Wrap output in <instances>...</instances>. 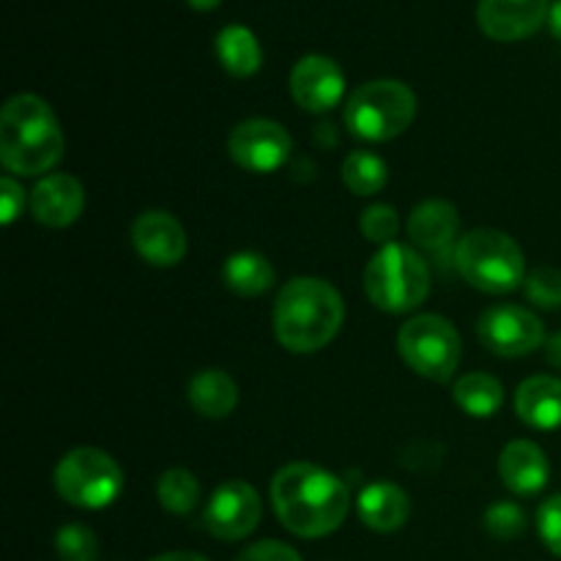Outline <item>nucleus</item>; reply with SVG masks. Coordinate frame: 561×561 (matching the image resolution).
<instances>
[{
	"label": "nucleus",
	"instance_id": "5",
	"mask_svg": "<svg viewBox=\"0 0 561 561\" xmlns=\"http://www.w3.org/2000/svg\"><path fill=\"white\" fill-rule=\"evenodd\" d=\"M466 283L485 294H510L526 277V257L513 236L493 228L471 230L455 252Z\"/></svg>",
	"mask_w": 561,
	"mask_h": 561
},
{
	"label": "nucleus",
	"instance_id": "6",
	"mask_svg": "<svg viewBox=\"0 0 561 561\" xmlns=\"http://www.w3.org/2000/svg\"><path fill=\"white\" fill-rule=\"evenodd\" d=\"M416 118V96L400 80H373L356 88L345 104V124L362 140L387 142Z\"/></svg>",
	"mask_w": 561,
	"mask_h": 561
},
{
	"label": "nucleus",
	"instance_id": "7",
	"mask_svg": "<svg viewBox=\"0 0 561 561\" xmlns=\"http://www.w3.org/2000/svg\"><path fill=\"white\" fill-rule=\"evenodd\" d=\"M398 351L416 376L438 383L455 376L463 356L458 329L447 318L433 316V312L414 316L400 327Z\"/></svg>",
	"mask_w": 561,
	"mask_h": 561
},
{
	"label": "nucleus",
	"instance_id": "2",
	"mask_svg": "<svg viewBox=\"0 0 561 561\" xmlns=\"http://www.w3.org/2000/svg\"><path fill=\"white\" fill-rule=\"evenodd\" d=\"M345 307L334 285L318 277H296L274 305V334L290 354H316L337 337Z\"/></svg>",
	"mask_w": 561,
	"mask_h": 561
},
{
	"label": "nucleus",
	"instance_id": "31",
	"mask_svg": "<svg viewBox=\"0 0 561 561\" xmlns=\"http://www.w3.org/2000/svg\"><path fill=\"white\" fill-rule=\"evenodd\" d=\"M233 561H301L299 553L279 540H261L244 548Z\"/></svg>",
	"mask_w": 561,
	"mask_h": 561
},
{
	"label": "nucleus",
	"instance_id": "19",
	"mask_svg": "<svg viewBox=\"0 0 561 561\" xmlns=\"http://www.w3.org/2000/svg\"><path fill=\"white\" fill-rule=\"evenodd\" d=\"M460 230V214L447 201H425L409 217V239L425 250H444Z\"/></svg>",
	"mask_w": 561,
	"mask_h": 561
},
{
	"label": "nucleus",
	"instance_id": "4",
	"mask_svg": "<svg viewBox=\"0 0 561 561\" xmlns=\"http://www.w3.org/2000/svg\"><path fill=\"white\" fill-rule=\"evenodd\" d=\"M365 290L378 310L403 316L427 299L431 272L420 252L394 241L370 257L365 268Z\"/></svg>",
	"mask_w": 561,
	"mask_h": 561
},
{
	"label": "nucleus",
	"instance_id": "34",
	"mask_svg": "<svg viewBox=\"0 0 561 561\" xmlns=\"http://www.w3.org/2000/svg\"><path fill=\"white\" fill-rule=\"evenodd\" d=\"M548 27H551L553 36L561 42V0L551 3V11H548Z\"/></svg>",
	"mask_w": 561,
	"mask_h": 561
},
{
	"label": "nucleus",
	"instance_id": "30",
	"mask_svg": "<svg viewBox=\"0 0 561 561\" xmlns=\"http://www.w3.org/2000/svg\"><path fill=\"white\" fill-rule=\"evenodd\" d=\"M537 529H540L542 542L551 553L561 559V493L542 502L540 513H537Z\"/></svg>",
	"mask_w": 561,
	"mask_h": 561
},
{
	"label": "nucleus",
	"instance_id": "15",
	"mask_svg": "<svg viewBox=\"0 0 561 561\" xmlns=\"http://www.w3.org/2000/svg\"><path fill=\"white\" fill-rule=\"evenodd\" d=\"M82 208H85V190L75 175H44L31 195L33 217L47 228H69L80 219Z\"/></svg>",
	"mask_w": 561,
	"mask_h": 561
},
{
	"label": "nucleus",
	"instance_id": "22",
	"mask_svg": "<svg viewBox=\"0 0 561 561\" xmlns=\"http://www.w3.org/2000/svg\"><path fill=\"white\" fill-rule=\"evenodd\" d=\"M217 58L233 77H252L263 64V49L247 25H228L217 36Z\"/></svg>",
	"mask_w": 561,
	"mask_h": 561
},
{
	"label": "nucleus",
	"instance_id": "35",
	"mask_svg": "<svg viewBox=\"0 0 561 561\" xmlns=\"http://www.w3.org/2000/svg\"><path fill=\"white\" fill-rule=\"evenodd\" d=\"M151 561H208V559L197 557V553L179 551V553H162V557H157V559H151Z\"/></svg>",
	"mask_w": 561,
	"mask_h": 561
},
{
	"label": "nucleus",
	"instance_id": "25",
	"mask_svg": "<svg viewBox=\"0 0 561 561\" xmlns=\"http://www.w3.org/2000/svg\"><path fill=\"white\" fill-rule=\"evenodd\" d=\"M157 499L168 513L190 515L201 502L197 477L186 469H168L157 482Z\"/></svg>",
	"mask_w": 561,
	"mask_h": 561
},
{
	"label": "nucleus",
	"instance_id": "14",
	"mask_svg": "<svg viewBox=\"0 0 561 561\" xmlns=\"http://www.w3.org/2000/svg\"><path fill=\"white\" fill-rule=\"evenodd\" d=\"M131 244L137 255L159 268L175 266L186 255V233L168 211H142L131 225Z\"/></svg>",
	"mask_w": 561,
	"mask_h": 561
},
{
	"label": "nucleus",
	"instance_id": "12",
	"mask_svg": "<svg viewBox=\"0 0 561 561\" xmlns=\"http://www.w3.org/2000/svg\"><path fill=\"white\" fill-rule=\"evenodd\" d=\"M551 0H480L477 25L493 42H520L542 27Z\"/></svg>",
	"mask_w": 561,
	"mask_h": 561
},
{
	"label": "nucleus",
	"instance_id": "33",
	"mask_svg": "<svg viewBox=\"0 0 561 561\" xmlns=\"http://www.w3.org/2000/svg\"><path fill=\"white\" fill-rule=\"evenodd\" d=\"M546 359L551 362L557 370H561V332L551 334V337L546 340Z\"/></svg>",
	"mask_w": 561,
	"mask_h": 561
},
{
	"label": "nucleus",
	"instance_id": "20",
	"mask_svg": "<svg viewBox=\"0 0 561 561\" xmlns=\"http://www.w3.org/2000/svg\"><path fill=\"white\" fill-rule=\"evenodd\" d=\"M190 405L206 420H225L239 405V387L225 370L208 367L190 381Z\"/></svg>",
	"mask_w": 561,
	"mask_h": 561
},
{
	"label": "nucleus",
	"instance_id": "29",
	"mask_svg": "<svg viewBox=\"0 0 561 561\" xmlns=\"http://www.w3.org/2000/svg\"><path fill=\"white\" fill-rule=\"evenodd\" d=\"M485 529L491 531L496 540H515V537L524 535L526 529L524 510L513 502L491 504L485 513Z\"/></svg>",
	"mask_w": 561,
	"mask_h": 561
},
{
	"label": "nucleus",
	"instance_id": "9",
	"mask_svg": "<svg viewBox=\"0 0 561 561\" xmlns=\"http://www.w3.org/2000/svg\"><path fill=\"white\" fill-rule=\"evenodd\" d=\"M477 337L491 354L518 359L546 345V327L531 310L518 305H496L477 321Z\"/></svg>",
	"mask_w": 561,
	"mask_h": 561
},
{
	"label": "nucleus",
	"instance_id": "28",
	"mask_svg": "<svg viewBox=\"0 0 561 561\" xmlns=\"http://www.w3.org/2000/svg\"><path fill=\"white\" fill-rule=\"evenodd\" d=\"M362 236H365L367 241H376V244H394V236H398L400 230V219H398V211H394L392 206H383V203H376V206L365 208V214H362Z\"/></svg>",
	"mask_w": 561,
	"mask_h": 561
},
{
	"label": "nucleus",
	"instance_id": "21",
	"mask_svg": "<svg viewBox=\"0 0 561 561\" xmlns=\"http://www.w3.org/2000/svg\"><path fill=\"white\" fill-rule=\"evenodd\" d=\"M274 277H277L274 266L261 252H236L222 266V283L228 285V290H233L236 296H244V299L266 294L274 285Z\"/></svg>",
	"mask_w": 561,
	"mask_h": 561
},
{
	"label": "nucleus",
	"instance_id": "18",
	"mask_svg": "<svg viewBox=\"0 0 561 561\" xmlns=\"http://www.w3.org/2000/svg\"><path fill=\"white\" fill-rule=\"evenodd\" d=\"M356 510H359V518L367 529L389 535L409 520L411 502L403 488L392 485V482H373L362 491Z\"/></svg>",
	"mask_w": 561,
	"mask_h": 561
},
{
	"label": "nucleus",
	"instance_id": "10",
	"mask_svg": "<svg viewBox=\"0 0 561 561\" xmlns=\"http://www.w3.org/2000/svg\"><path fill=\"white\" fill-rule=\"evenodd\" d=\"M261 496L244 480H228L211 493L203 513V526L211 537L236 542L250 537L261 524Z\"/></svg>",
	"mask_w": 561,
	"mask_h": 561
},
{
	"label": "nucleus",
	"instance_id": "3",
	"mask_svg": "<svg viewBox=\"0 0 561 561\" xmlns=\"http://www.w3.org/2000/svg\"><path fill=\"white\" fill-rule=\"evenodd\" d=\"M64 131L53 107L33 93H16L0 113V162L14 175L49 173L64 159Z\"/></svg>",
	"mask_w": 561,
	"mask_h": 561
},
{
	"label": "nucleus",
	"instance_id": "26",
	"mask_svg": "<svg viewBox=\"0 0 561 561\" xmlns=\"http://www.w3.org/2000/svg\"><path fill=\"white\" fill-rule=\"evenodd\" d=\"M55 551L60 561H96L99 540L88 526L66 524L55 537Z\"/></svg>",
	"mask_w": 561,
	"mask_h": 561
},
{
	"label": "nucleus",
	"instance_id": "1",
	"mask_svg": "<svg viewBox=\"0 0 561 561\" xmlns=\"http://www.w3.org/2000/svg\"><path fill=\"white\" fill-rule=\"evenodd\" d=\"M272 504L290 535L318 540L343 526L351 493L340 477L321 466L290 463L274 474Z\"/></svg>",
	"mask_w": 561,
	"mask_h": 561
},
{
	"label": "nucleus",
	"instance_id": "36",
	"mask_svg": "<svg viewBox=\"0 0 561 561\" xmlns=\"http://www.w3.org/2000/svg\"><path fill=\"white\" fill-rule=\"evenodd\" d=\"M186 3H190L192 9H197V11H211V9H217L222 0H186Z\"/></svg>",
	"mask_w": 561,
	"mask_h": 561
},
{
	"label": "nucleus",
	"instance_id": "16",
	"mask_svg": "<svg viewBox=\"0 0 561 561\" xmlns=\"http://www.w3.org/2000/svg\"><path fill=\"white\" fill-rule=\"evenodd\" d=\"M499 477L515 496H535L548 485L551 463L535 442H510L499 458Z\"/></svg>",
	"mask_w": 561,
	"mask_h": 561
},
{
	"label": "nucleus",
	"instance_id": "13",
	"mask_svg": "<svg viewBox=\"0 0 561 561\" xmlns=\"http://www.w3.org/2000/svg\"><path fill=\"white\" fill-rule=\"evenodd\" d=\"M290 93L307 113H327L345 93L343 69L327 55H305L290 71Z\"/></svg>",
	"mask_w": 561,
	"mask_h": 561
},
{
	"label": "nucleus",
	"instance_id": "32",
	"mask_svg": "<svg viewBox=\"0 0 561 561\" xmlns=\"http://www.w3.org/2000/svg\"><path fill=\"white\" fill-rule=\"evenodd\" d=\"M0 208H3V225L14 222V219L20 217L22 208H25V192H22V186L16 184L14 179H9V175L0 181Z\"/></svg>",
	"mask_w": 561,
	"mask_h": 561
},
{
	"label": "nucleus",
	"instance_id": "17",
	"mask_svg": "<svg viewBox=\"0 0 561 561\" xmlns=\"http://www.w3.org/2000/svg\"><path fill=\"white\" fill-rule=\"evenodd\" d=\"M518 420L535 431H553L561 425V381L553 376H531L515 392Z\"/></svg>",
	"mask_w": 561,
	"mask_h": 561
},
{
	"label": "nucleus",
	"instance_id": "23",
	"mask_svg": "<svg viewBox=\"0 0 561 561\" xmlns=\"http://www.w3.org/2000/svg\"><path fill=\"white\" fill-rule=\"evenodd\" d=\"M455 403L477 420H488L496 414L504 403V387L499 378L488 376V373H469L455 383L453 392Z\"/></svg>",
	"mask_w": 561,
	"mask_h": 561
},
{
	"label": "nucleus",
	"instance_id": "8",
	"mask_svg": "<svg viewBox=\"0 0 561 561\" xmlns=\"http://www.w3.org/2000/svg\"><path fill=\"white\" fill-rule=\"evenodd\" d=\"M121 488H124V474L102 449H71L55 469V491L71 507L104 510L121 496Z\"/></svg>",
	"mask_w": 561,
	"mask_h": 561
},
{
	"label": "nucleus",
	"instance_id": "27",
	"mask_svg": "<svg viewBox=\"0 0 561 561\" xmlns=\"http://www.w3.org/2000/svg\"><path fill=\"white\" fill-rule=\"evenodd\" d=\"M526 296L531 305L542 310H561V272L551 266H540L526 274Z\"/></svg>",
	"mask_w": 561,
	"mask_h": 561
},
{
	"label": "nucleus",
	"instance_id": "11",
	"mask_svg": "<svg viewBox=\"0 0 561 561\" xmlns=\"http://www.w3.org/2000/svg\"><path fill=\"white\" fill-rule=\"evenodd\" d=\"M290 135L285 126L268 118H250L241 121L233 131H230L228 151L239 168L250 170V173H274L283 168L290 157Z\"/></svg>",
	"mask_w": 561,
	"mask_h": 561
},
{
	"label": "nucleus",
	"instance_id": "24",
	"mask_svg": "<svg viewBox=\"0 0 561 561\" xmlns=\"http://www.w3.org/2000/svg\"><path fill=\"white\" fill-rule=\"evenodd\" d=\"M389 170L381 157L370 151H351L343 162V184L354 195L370 197L387 186Z\"/></svg>",
	"mask_w": 561,
	"mask_h": 561
}]
</instances>
